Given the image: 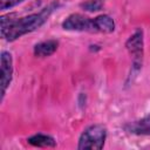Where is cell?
<instances>
[{"label": "cell", "instance_id": "5", "mask_svg": "<svg viewBox=\"0 0 150 150\" xmlns=\"http://www.w3.org/2000/svg\"><path fill=\"white\" fill-rule=\"evenodd\" d=\"M0 74H1V100L4 98L6 94V89L8 88L11 81H12V75H13V60L12 55L8 52H2L1 53V62H0Z\"/></svg>", "mask_w": 150, "mask_h": 150}, {"label": "cell", "instance_id": "6", "mask_svg": "<svg viewBox=\"0 0 150 150\" xmlns=\"http://www.w3.org/2000/svg\"><path fill=\"white\" fill-rule=\"evenodd\" d=\"M94 29L95 33H112L115 30V21L107 14L98 15L94 18Z\"/></svg>", "mask_w": 150, "mask_h": 150}, {"label": "cell", "instance_id": "1", "mask_svg": "<svg viewBox=\"0 0 150 150\" xmlns=\"http://www.w3.org/2000/svg\"><path fill=\"white\" fill-rule=\"evenodd\" d=\"M50 9L46 8L40 13L30 14L23 18H18L15 13L4 15L0 19L1 36L5 38L7 41H14L27 33L34 32L47 21Z\"/></svg>", "mask_w": 150, "mask_h": 150}, {"label": "cell", "instance_id": "4", "mask_svg": "<svg viewBox=\"0 0 150 150\" xmlns=\"http://www.w3.org/2000/svg\"><path fill=\"white\" fill-rule=\"evenodd\" d=\"M125 47L132 56L135 64H141L143 59V33L141 29H137L125 42Z\"/></svg>", "mask_w": 150, "mask_h": 150}, {"label": "cell", "instance_id": "2", "mask_svg": "<svg viewBox=\"0 0 150 150\" xmlns=\"http://www.w3.org/2000/svg\"><path fill=\"white\" fill-rule=\"evenodd\" d=\"M107 138V129L102 124H93L88 127L80 136L77 148L100 150L103 148Z\"/></svg>", "mask_w": 150, "mask_h": 150}, {"label": "cell", "instance_id": "7", "mask_svg": "<svg viewBox=\"0 0 150 150\" xmlns=\"http://www.w3.org/2000/svg\"><path fill=\"white\" fill-rule=\"evenodd\" d=\"M57 47H59V42L56 40L42 41V42L35 45V47H34V54H35V56H39V57L50 56L52 54H54L56 52Z\"/></svg>", "mask_w": 150, "mask_h": 150}, {"label": "cell", "instance_id": "8", "mask_svg": "<svg viewBox=\"0 0 150 150\" xmlns=\"http://www.w3.org/2000/svg\"><path fill=\"white\" fill-rule=\"evenodd\" d=\"M127 129L129 132L136 135H150V115L139 121L129 123L127 125Z\"/></svg>", "mask_w": 150, "mask_h": 150}, {"label": "cell", "instance_id": "10", "mask_svg": "<svg viewBox=\"0 0 150 150\" xmlns=\"http://www.w3.org/2000/svg\"><path fill=\"white\" fill-rule=\"evenodd\" d=\"M80 6L84 11L96 12V11H100L103 7V0H87V1L82 2Z\"/></svg>", "mask_w": 150, "mask_h": 150}, {"label": "cell", "instance_id": "9", "mask_svg": "<svg viewBox=\"0 0 150 150\" xmlns=\"http://www.w3.org/2000/svg\"><path fill=\"white\" fill-rule=\"evenodd\" d=\"M27 141L29 144H32L33 146H38V148H55L56 146L55 139L45 134H35L32 137H29Z\"/></svg>", "mask_w": 150, "mask_h": 150}, {"label": "cell", "instance_id": "11", "mask_svg": "<svg viewBox=\"0 0 150 150\" xmlns=\"http://www.w3.org/2000/svg\"><path fill=\"white\" fill-rule=\"evenodd\" d=\"M25 0H0V9L1 11H6L8 8H12L19 4H21Z\"/></svg>", "mask_w": 150, "mask_h": 150}, {"label": "cell", "instance_id": "3", "mask_svg": "<svg viewBox=\"0 0 150 150\" xmlns=\"http://www.w3.org/2000/svg\"><path fill=\"white\" fill-rule=\"evenodd\" d=\"M62 27L66 30H77V32H90L95 33L94 29V19L84 16L82 14L75 13L70 14L63 22Z\"/></svg>", "mask_w": 150, "mask_h": 150}]
</instances>
